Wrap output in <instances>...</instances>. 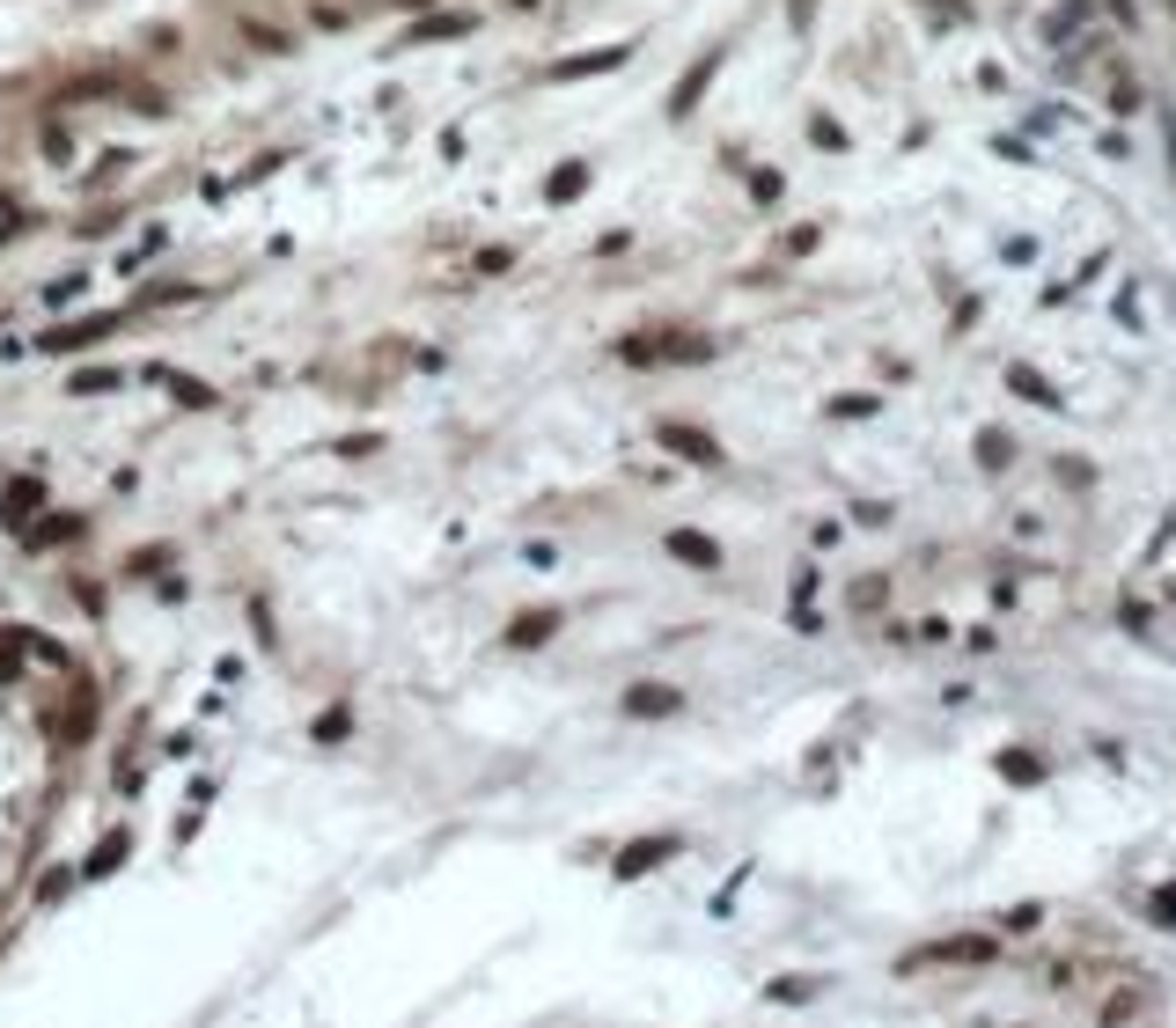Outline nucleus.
<instances>
[{
	"label": "nucleus",
	"mask_w": 1176,
	"mask_h": 1028,
	"mask_svg": "<svg viewBox=\"0 0 1176 1028\" xmlns=\"http://www.w3.org/2000/svg\"><path fill=\"white\" fill-rule=\"evenodd\" d=\"M37 500H45V492L30 486V478H15V486H8V522H30V514H37Z\"/></svg>",
	"instance_id": "f257e3e1"
},
{
	"label": "nucleus",
	"mask_w": 1176,
	"mask_h": 1028,
	"mask_svg": "<svg viewBox=\"0 0 1176 1028\" xmlns=\"http://www.w3.org/2000/svg\"><path fill=\"white\" fill-rule=\"evenodd\" d=\"M118 853H125V837H103V853L89 859V875H111V867H118Z\"/></svg>",
	"instance_id": "f03ea898"
}]
</instances>
